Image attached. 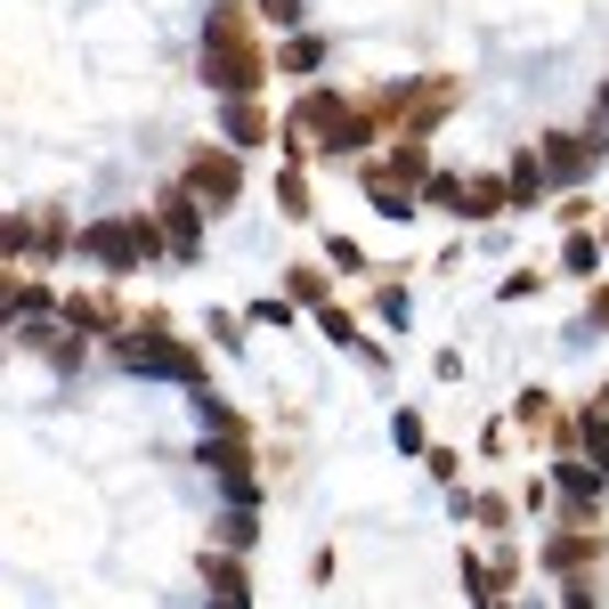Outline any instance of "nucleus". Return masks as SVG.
<instances>
[{
	"label": "nucleus",
	"instance_id": "f257e3e1",
	"mask_svg": "<svg viewBox=\"0 0 609 609\" xmlns=\"http://www.w3.org/2000/svg\"><path fill=\"white\" fill-rule=\"evenodd\" d=\"M203 57H212V81L220 90H252V81H261V57H252V41H244V16L236 9H220L212 16V41H203Z\"/></svg>",
	"mask_w": 609,
	"mask_h": 609
},
{
	"label": "nucleus",
	"instance_id": "f03ea898",
	"mask_svg": "<svg viewBox=\"0 0 609 609\" xmlns=\"http://www.w3.org/2000/svg\"><path fill=\"white\" fill-rule=\"evenodd\" d=\"M122 358H131L139 374H179V383H196V350H179V342H163V333H139V342L131 350H122Z\"/></svg>",
	"mask_w": 609,
	"mask_h": 609
},
{
	"label": "nucleus",
	"instance_id": "7ed1b4c3",
	"mask_svg": "<svg viewBox=\"0 0 609 609\" xmlns=\"http://www.w3.org/2000/svg\"><path fill=\"white\" fill-rule=\"evenodd\" d=\"M81 244H90V252H98V261H107V268H131V261H139V252H146V228H122V220H98V228H90V236H81Z\"/></svg>",
	"mask_w": 609,
	"mask_h": 609
},
{
	"label": "nucleus",
	"instance_id": "20e7f679",
	"mask_svg": "<svg viewBox=\"0 0 609 609\" xmlns=\"http://www.w3.org/2000/svg\"><path fill=\"white\" fill-rule=\"evenodd\" d=\"M236 187H244L236 155H203V163H196V196H212V203H236Z\"/></svg>",
	"mask_w": 609,
	"mask_h": 609
},
{
	"label": "nucleus",
	"instance_id": "39448f33",
	"mask_svg": "<svg viewBox=\"0 0 609 609\" xmlns=\"http://www.w3.org/2000/svg\"><path fill=\"white\" fill-rule=\"evenodd\" d=\"M544 155H553V163H544V179H585V171H594V139H553Z\"/></svg>",
	"mask_w": 609,
	"mask_h": 609
},
{
	"label": "nucleus",
	"instance_id": "423d86ee",
	"mask_svg": "<svg viewBox=\"0 0 609 609\" xmlns=\"http://www.w3.org/2000/svg\"><path fill=\"white\" fill-rule=\"evenodd\" d=\"M163 220H171V244H179V252H196V236H203L196 203H187V196H171V203H163Z\"/></svg>",
	"mask_w": 609,
	"mask_h": 609
},
{
	"label": "nucleus",
	"instance_id": "0eeeda50",
	"mask_svg": "<svg viewBox=\"0 0 609 609\" xmlns=\"http://www.w3.org/2000/svg\"><path fill=\"white\" fill-rule=\"evenodd\" d=\"M561 488H569V496L585 503V496H594V488H601V472H585V464H569V472H561Z\"/></svg>",
	"mask_w": 609,
	"mask_h": 609
},
{
	"label": "nucleus",
	"instance_id": "6e6552de",
	"mask_svg": "<svg viewBox=\"0 0 609 609\" xmlns=\"http://www.w3.org/2000/svg\"><path fill=\"white\" fill-rule=\"evenodd\" d=\"M228 139H261V114H252V107H228Z\"/></svg>",
	"mask_w": 609,
	"mask_h": 609
},
{
	"label": "nucleus",
	"instance_id": "1a4fd4ad",
	"mask_svg": "<svg viewBox=\"0 0 609 609\" xmlns=\"http://www.w3.org/2000/svg\"><path fill=\"white\" fill-rule=\"evenodd\" d=\"M585 447H594V464H609V423H594V431H585Z\"/></svg>",
	"mask_w": 609,
	"mask_h": 609
},
{
	"label": "nucleus",
	"instance_id": "9d476101",
	"mask_svg": "<svg viewBox=\"0 0 609 609\" xmlns=\"http://www.w3.org/2000/svg\"><path fill=\"white\" fill-rule=\"evenodd\" d=\"M268 16H277V25H292V16H301V0H261Z\"/></svg>",
	"mask_w": 609,
	"mask_h": 609
},
{
	"label": "nucleus",
	"instance_id": "9b49d317",
	"mask_svg": "<svg viewBox=\"0 0 609 609\" xmlns=\"http://www.w3.org/2000/svg\"><path fill=\"white\" fill-rule=\"evenodd\" d=\"M0 309H16V285H9V277H0Z\"/></svg>",
	"mask_w": 609,
	"mask_h": 609
},
{
	"label": "nucleus",
	"instance_id": "f8f14e48",
	"mask_svg": "<svg viewBox=\"0 0 609 609\" xmlns=\"http://www.w3.org/2000/svg\"><path fill=\"white\" fill-rule=\"evenodd\" d=\"M220 609H244V601H220Z\"/></svg>",
	"mask_w": 609,
	"mask_h": 609
}]
</instances>
